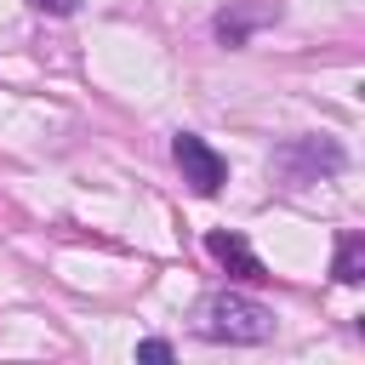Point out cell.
<instances>
[{
    "label": "cell",
    "mask_w": 365,
    "mask_h": 365,
    "mask_svg": "<svg viewBox=\"0 0 365 365\" xmlns=\"http://www.w3.org/2000/svg\"><path fill=\"white\" fill-rule=\"evenodd\" d=\"M274 165H279L291 182H308L314 171H336V165H342V148H336V143H325V137H302V143L279 148V154H274Z\"/></svg>",
    "instance_id": "obj_3"
},
{
    "label": "cell",
    "mask_w": 365,
    "mask_h": 365,
    "mask_svg": "<svg viewBox=\"0 0 365 365\" xmlns=\"http://www.w3.org/2000/svg\"><path fill=\"white\" fill-rule=\"evenodd\" d=\"M274 17V6H245V11H222L217 17V40H228V46H245V34L257 29V23H268Z\"/></svg>",
    "instance_id": "obj_5"
},
{
    "label": "cell",
    "mask_w": 365,
    "mask_h": 365,
    "mask_svg": "<svg viewBox=\"0 0 365 365\" xmlns=\"http://www.w3.org/2000/svg\"><path fill=\"white\" fill-rule=\"evenodd\" d=\"M205 251H211L234 279H262V262H257V251H251L240 234H205Z\"/></svg>",
    "instance_id": "obj_4"
},
{
    "label": "cell",
    "mask_w": 365,
    "mask_h": 365,
    "mask_svg": "<svg viewBox=\"0 0 365 365\" xmlns=\"http://www.w3.org/2000/svg\"><path fill=\"white\" fill-rule=\"evenodd\" d=\"M336 279L342 285H359L365 279V240L359 234H342V245H336Z\"/></svg>",
    "instance_id": "obj_6"
},
{
    "label": "cell",
    "mask_w": 365,
    "mask_h": 365,
    "mask_svg": "<svg viewBox=\"0 0 365 365\" xmlns=\"http://www.w3.org/2000/svg\"><path fill=\"white\" fill-rule=\"evenodd\" d=\"M34 6H40V11H51V17H68L80 0H34Z\"/></svg>",
    "instance_id": "obj_8"
},
{
    "label": "cell",
    "mask_w": 365,
    "mask_h": 365,
    "mask_svg": "<svg viewBox=\"0 0 365 365\" xmlns=\"http://www.w3.org/2000/svg\"><path fill=\"white\" fill-rule=\"evenodd\" d=\"M194 331L205 342H228V348H245V342H268L274 336V314L240 291H211L200 308H194Z\"/></svg>",
    "instance_id": "obj_1"
},
{
    "label": "cell",
    "mask_w": 365,
    "mask_h": 365,
    "mask_svg": "<svg viewBox=\"0 0 365 365\" xmlns=\"http://www.w3.org/2000/svg\"><path fill=\"white\" fill-rule=\"evenodd\" d=\"M137 359H154V365H165V359H171V342H165V336H143V342H137Z\"/></svg>",
    "instance_id": "obj_7"
},
{
    "label": "cell",
    "mask_w": 365,
    "mask_h": 365,
    "mask_svg": "<svg viewBox=\"0 0 365 365\" xmlns=\"http://www.w3.org/2000/svg\"><path fill=\"white\" fill-rule=\"evenodd\" d=\"M171 160H177V171H182V182H188L194 194H217V188L228 182V160H222L205 137H194V131H177V137H171Z\"/></svg>",
    "instance_id": "obj_2"
}]
</instances>
